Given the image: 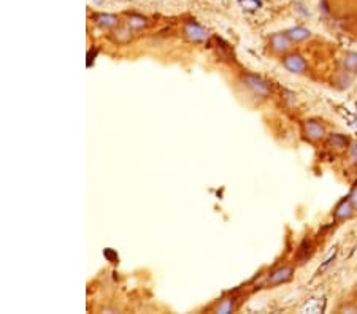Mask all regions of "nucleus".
I'll use <instances>...</instances> for the list:
<instances>
[{
  "instance_id": "nucleus-1",
  "label": "nucleus",
  "mask_w": 357,
  "mask_h": 314,
  "mask_svg": "<svg viewBox=\"0 0 357 314\" xmlns=\"http://www.w3.org/2000/svg\"><path fill=\"white\" fill-rule=\"evenodd\" d=\"M242 80H243L245 86L253 90V92H254L256 96H259V97H267V96L270 94V87H269V84H267L265 81L262 80V78L248 73V75H243V76H242Z\"/></svg>"
},
{
  "instance_id": "nucleus-2",
  "label": "nucleus",
  "mask_w": 357,
  "mask_h": 314,
  "mask_svg": "<svg viewBox=\"0 0 357 314\" xmlns=\"http://www.w3.org/2000/svg\"><path fill=\"white\" fill-rule=\"evenodd\" d=\"M303 134L311 141H319L325 137V129L321 122L311 119L303 124Z\"/></svg>"
},
{
  "instance_id": "nucleus-3",
  "label": "nucleus",
  "mask_w": 357,
  "mask_h": 314,
  "mask_svg": "<svg viewBox=\"0 0 357 314\" xmlns=\"http://www.w3.org/2000/svg\"><path fill=\"white\" fill-rule=\"evenodd\" d=\"M284 67L290 72V73H297L302 75L307 72V62L300 54H289L283 59Z\"/></svg>"
},
{
  "instance_id": "nucleus-4",
  "label": "nucleus",
  "mask_w": 357,
  "mask_h": 314,
  "mask_svg": "<svg viewBox=\"0 0 357 314\" xmlns=\"http://www.w3.org/2000/svg\"><path fill=\"white\" fill-rule=\"evenodd\" d=\"M292 267H280L276 268L273 273H270L269 276V284L270 286H278V284H283V282H287L292 278Z\"/></svg>"
},
{
  "instance_id": "nucleus-5",
  "label": "nucleus",
  "mask_w": 357,
  "mask_h": 314,
  "mask_svg": "<svg viewBox=\"0 0 357 314\" xmlns=\"http://www.w3.org/2000/svg\"><path fill=\"white\" fill-rule=\"evenodd\" d=\"M184 34L189 38V40H194V42H203L208 38V32L200 27L197 22H188L184 25Z\"/></svg>"
},
{
  "instance_id": "nucleus-6",
  "label": "nucleus",
  "mask_w": 357,
  "mask_h": 314,
  "mask_svg": "<svg viewBox=\"0 0 357 314\" xmlns=\"http://www.w3.org/2000/svg\"><path fill=\"white\" fill-rule=\"evenodd\" d=\"M354 211H355V208H354V205L351 203V200H349V197H348V199H343V200L337 205L334 214H335V219H338V221H346V219L352 217Z\"/></svg>"
},
{
  "instance_id": "nucleus-7",
  "label": "nucleus",
  "mask_w": 357,
  "mask_h": 314,
  "mask_svg": "<svg viewBox=\"0 0 357 314\" xmlns=\"http://www.w3.org/2000/svg\"><path fill=\"white\" fill-rule=\"evenodd\" d=\"M270 43L276 52H287L290 49V45H292V40L287 37V34H273Z\"/></svg>"
},
{
  "instance_id": "nucleus-8",
  "label": "nucleus",
  "mask_w": 357,
  "mask_h": 314,
  "mask_svg": "<svg viewBox=\"0 0 357 314\" xmlns=\"http://www.w3.org/2000/svg\"><path fill=\"white\" fill-rule=\"evenodd\" d=\"M311 254H313V243L308 238H305L299 246V249L295 253V259H297L299 264H305V262L311 257Z\"/></svg>"
},
{
  "instance_id": "nucleus-9",
  "label": "nucleus",
  "mask_w": 357,
  "mask_h": 314,
  "mask_svg": "<svg viewBox=\"0 0 357 314\" xmlns=\"http://www.w3.org/2000/svg\"><path fill=\"white\" fill-rule=\"evenodd\" d=\"M286 34H287V37L290 38V40L295 42V43L305 42L311 37V32L308 29H305V27H292V29H289Z\"/></svg>"
},
{
  "instance_id": "nucleus-10",
  "label": "nucleus",
  "mask_w": 357,
  "mask_h": 314,
  "mask_svg": "<svg viewBox=\"0 0 357 314\" xmlns=\"http://www.w3.org/2000/svg\"><path fill=\"white\" fill-rule=\"evenodd\" d=\"M329 141H330V145H332L338 151L346 149L348 148V143H349L346 137H343L340 134H332V135H330V138H329Z\"/></svg>"
},
{
  "instance_id": "nucleus-11",
  "label": "nucleus",
  "mask_w": 357,
  "mask_h": 314,
  "mask_svg": "<svg viewBox=\"0 0 357 314\" xmlns=\"http://www.w3.org/2000/svg\"><path fill=\"white\" fill-rule=\"evenodd\" d=\"M343 64H345L346 70H349V72H357V52H349V54H346V56H345V60H343Z\"/></svg>"
},
{
  "instance_id": "nucleus-12",
  "label": "nucleus",
  "mask_w": 357,
  "mask_h": 314,
  "mask_svg": "<svg viewBox=\"0 0 357 314\" xmlns=\"http://www.w3.org/2000/svg\"><path fill=\"white\" fill-rule=\"evenodd\" d=\"M96 21H97V24L102 25V27H111V25L116 24V16H113V15H97Z\"/></svg>"
},
{
  "instance_id": "nucleus-13",
  "label": "nucleus",
  "mask_w": 357,
  "mask_h": 314,
  "mask_svg": "<svg viewBox=\"0 0 357 314\" xmlns=\"http://www.w3.org/2000/svg\"><path fill=\"white\" fill-rule=\"evenodd\" d=\"M144 24H146V21H144V18H141V16H132L129 19V27H132V29H140Z\"/></svg>"
},
{
  "instance_id": "nucleus-14",
  "label": "nucleus",
  "mask_w": 357,
  "mask_h": 314,
  "mask_svg": "<svg viewBox=\"0 0 357 314\" xmlns=\"http://www.w3.org/2000/svg\"><path fill=\"white\" fill-rule=\"evenodd\" d=\"M233 309V303H232V300H224V302L216 308V312H222V314H226V312H230Z\"/></svg>"
},
{
  "instance_id": "nucleus-15",
  "label": "nucleus",
  "mask_w": 357,
  "mask_h": 314,
  "mask_svg": "<svg viewBox=\"0 0 357 314\" xmlns=\"http://www.w3.org/2000/svg\"><path fill=\"white\" fill-rule=\"evenodd\" d=\"M240 4L243 8L253 11V10H257L260 7V0H240Z\"/></svg>"
},
{
  "instance_id": "nucleus-16",
  "label": "nucleus",
  "mask_w": 357,
  "mask_h": 314,
  "mask_svg": "<svg viewBox=\"0 0 357 314\" xmlns=\"http://www.w3.org/2000/svg\"><path fill=\"white\" fill-rule=\"evenodd\" d=\"M349 200H351V203L354 205V208L357 209V184H354V186H352V189H351Z\"/></svg>"
},
{
  "instance_id": "nucleus-17",
  "label": "nucleus",
  "mask_w": 357,
  "mask_h": 314,
  "mask_svg": "<svg viewBox=\"0 0 357 314\" xmlns=\"http://www.w3.org/2000/svg\"><path fill=\"white\" fill-rule=\"evenodd\" d=\"M103 256L107 257L110 262H117V256H116V253L111 251V249H105V251H103Z\"/></svg>"
},
{
  "instance_id": "nucleus-18",
  "label": "nucleus",
  "mask_w": 357,
  "mask_h": 314,
  "mask_svg": "<svg viewBox=\"0 0 357 314\" xmlns=\"http://www.w3.org/2000/svg\"><path fill=\"white\" fill-rule=\"evenodd\" d=\"M357 312V306L355 305H346V306H343L340 308V312Z\"/></svg>"
},
{
  "instance_id": "nucleus-19",
  "label": "nucleus",
  "mask_w": 357,
  "mask_h": 314,
  "mask_svg": "<svg viewBox=\"0 0 357 314\" xmlns=\"http://www.w3.org/2000/svg\"><path fill=\"white\" fill-rule=\"evenodd\" d=\"M351 157H352V162L357 164V145H352V148H351Z\"/></svg>"
}]
</instances>
